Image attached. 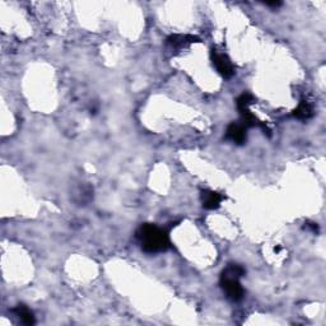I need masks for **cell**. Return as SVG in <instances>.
Instances as JSON below:
<instances>
[{"instance_id":"1","label":"cell","mask_w":326,"mask_h":326,"mask_svg":"<svg viewBox=\"0 0 326 326\" xmlns=\"http://www.w3.org/2000/svg\"><path fill=\"white\" fill-rule=\"evenodd\" d=\"M136 238L144 253L158 254L170 249L171 242L168 233L156 224H142L136 231Z\"/></svg>"},{"instance_id":"2","label":"cell","mask_w":326,"mask_h":326,"mask_svg":"<svg viewBox=\"0 0 326 326\" xmlns=\"http://www.w3.org/2000/svg\"><path fill=\"white\" fill-rule=\"evenodd\" d=\"M219 284H221V288L223 290V292L226 293V297H227L228 300L233 301V302H238V301H241L242 298H244L245 291L244 288H242L238 278L221 275Z\"/></svg>"},{"instance_id":"3","label":"cell","mask_w":326,"mask_h":326,"mask_svg":"<svg viewBox=\"0 0 326 326\" xmlns=\"http://www.w3.org/2000/svg\"><path fill=\"white\" fill-rule=\"evenodd\" d=\"M210 57H212L213 65L216 66L217 71L221 74L222 77L228 79V78H231L233 74H235V69H233L232 62L230 61V59H228L226 55L219 54L216 48H213L212 52H210Z\"/></svg>"},{"instance_id":"4","label":"cell","mask_w":326,"mask_h":326,"mask_svg":"<svg viewBox=\"0 0 326 326\" xmlns=\"http://www.w3.org/2000/svg\"><path fill=\"white\" fill-rule=\"evenodd\" d=\"M246 126L238 122H232L228 125L227 130H226V139L231 140L232 143L241 145L246 143L247 134H246Z\"/></svg>"},{"instance_id":"5","label":"cell","mask_w":326,"mask_h":326,"mask_svg":"<svg viewBox=\"0 0 326 326\" xmlns=\"http://www.w3.org/2000/svg\"><path fill=\"white\" fill-rule=\"evenodd\" d=\"M200 199H202V204L203 208L205 209H217L221 205L222 200L224 199V196L222 194L217 193V191L212 190H203L202 194H200Z\"/></svg>"},{"instance_id":"6","label":"cell","mask_w":326,"mask_h":326,"mask_svg":"<svg viewBox=\"0 0 326 326\" xmlns=\"http://www.w3.org/2000/svg\"><path fill=\"white\" fill-rule=\"evenodd\" d=\"M199 42V38L191 34H172L167 38V45L175 48H181L190 43Z\"/></svg>"},{"instance_id":"7","label":"cell","mask_w":326,"mask_h":326,"mask_svg":"<svg viewBox=\"0 0 326 326\" xmlns=\"http://www.w3.org/2000/svg\"><path fill=\"white\" fill-rule=\"evenodd\" d=\"M13 311L15 312V315L20 319V321H22L23 324H26V325H33V324L36 323L33 312H32L26 305L19 304Z\"/></svg>"},{"instance_id":"8","label":"cell","mask_w":326,"mask_h":326,"mask_svg":"<svg viewBox=\"0 0 326 326\" xmlns=\"http://www.w3.org/2000/svg\"><path fill=\"white\" fill-rule=\"evenodd\" d=\"M314 112H312V107L307 101H301L300 105L297 106L295 111H293V116L298 120H307L312 117Z\"/></svg>"},{"instance_id":"9","label":"cell","mask_w":326,"mask_h":326,"mask_svg":"<svg viewBox=\"0 0 326 326\" xmlns=\"http://www.w3.org/2000/svg\"><path fill=\"white\" fill-rule=\"evenodd\" d=\"M245 273H246V270H245L244 267H241V265L238 264H228L227 267H226V269L222 272L221 275H224V277H232V278H241V277H244Z\"/></svg>"},{"instance_id":"10","label":"cell","mask_w":326,"mask_h":326,"mask_svg":"<svg viewBox=\"0 0 326 326\" xmlns=\"http://www.w3.org/2000/svg\"><path fill=\"white\" fill-rule=\"evenodd\" d=\"M254 103V96L250 93H242L241 96L238 97L237 101H236V105H237V110H247L250 107V105Z\"/></svg>"},{"instance_id":"11","label":"cell","mask_w":326,"mask_h":326,"mask_svg":"<svg viewBox=\"0 0 326 326\" xmlns=\"http://www.w3.org/2000/svg\"><path fill=\"white\" fill-rule=\"evenodd\" d=\"M305 228H307V230L312 231V232H315V233L319 231L318 223H306V226H305Z\"/></svg>"},{"instance_id":"12","label":"cell","mask_w":326,"mask_h":326,"mask_svg":"<svg viewBox=\"0 0 326 326\" xmlns=\"http://www.w3.org/2000/svg\"><path fill=\"white\" fill-rule=\"evenodd\" d=\"M267 6H272V8H278V6L282 5L281 1H267V3H264Z\"/></svg>"}]
</instances>
